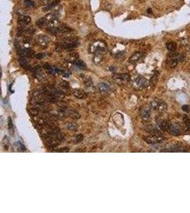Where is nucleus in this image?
<instances>
[{"label":"nucleus","mask_w":190,"mask_h":213,"mask_svg":"<svg viewBox=\"0 0 190 213\" xmlns=\"http://www.w3.org/2000/svg\"><path fill=\"white\" fill-rule=\"evenodd\" d=\"M50 1H51V0H40L39 1V3L41 4H42V5H47L48 4H49Z\"/></svg>","instance_id":"37"},{"label":"nucleus","mask_w":190,"mask_h":213,"mask_svg":"<svg viewBox=\"0 0 190 213\" xmlns=\"http://www.w3.org/2000/svg\"><path fill=\"white\" fill-rule=\"evenodd\" d=\"M81 77H82V80H83V82L85 83V85H86L88 88H93V82L91 77H88V76H86V75H82Z\"/></svg>","instance_id":"18"},{"label":"nucleus","mask_w":190,"mask_h":213,"mask_svg":"<svg viewBox=\"0 0 190 213\" xmlns=\"http://www.w3.org/2000/svg\"><path fill=\"white\" fill-rule=\"evenodd\" d=\"M60 1H61V0H54V1H51V2H50L49 4H48L47 5H46L44 7H43V12H47V11L51 10V9L54 8L56 6L58 5Z\"/></svg>","instance_id":"15"},{"label":"nucleus","mask_w":190,"mask_h":213,"mask_svg":"<svg viewBox=\"0 0 190 213\" xmlns=\"http://www.w3.org/2000/svg\"><path fill=\"white\" fill-rule=\"evenodd\" d=\"M74 95L75 97H77V98H78V99H85L87 97H88L87 93H85V92L83 91V90H75L74 91Z\"/></svg>","instance_id":"14"},{"label":"nucleus","mask_w":190,"mask_h":213,"mask_svg":"<svg viewBox=\"0 0 190 213\" xmlns=\"http://www.w3.org/2000/svg\"><path fill=\"white\" fill-rule=\"evenodd\" d=\"M168 132H169L171 134L174 135V136H177V135L180 134V128H179L177 126L174 125V124H169V131H168Z\"/></svg>","instance_id":"12"},{"label":"nucleus","mask_w":190,"mask_h":213,"mask_svg":"<svg viewBox=\"0 0 190 213\" xmlns=\"http://www.w3.org/2000/svg\"><path fill=\"white\" fill-rule=\"evenodd\" d=\"M74 64L76 65V66L78 67V68H81V69H84V68L86 67L85 66V63H83V61H82V60H78L77 61L74 63Z\"/></svg>","instance_id":"32"},{"label":"nucleus","mask_w":190,"mask_h":213,"mask_svg":"<svg viewBox=\"0 0 190 213\" xmlns=\"http://www.w3.org/2000/svg\"><path fill=\"white\" fill-rule=\"evenodd\" d=\"M78 58H79L78 53H77L76 52H71L68 55V56L66 58V60L67 61H68L69 63H75L78 60Z\"/></svg>","instance_id":"11"},{"label":"nucleus","mask_w":190,"mask_h":213,"mask_svg":"<svg viewBox=\"0 0 190 213\" xmlns=\"http://www.w3.org/2000/svg\"><path fill=\"white\" fill-rule=\"evenodd\" d=\"M166 47L171 52H174L177 49V44L174 42H169L166 44Z\"/></svg>","instance_id":"22"},{"label":"nucleus","mask_w":190,"mask_h":213,"mask_svg":"<svg viewBox=\"0 0 190 213\" xmlns=\"http://www.w3.org/2000/svg\"><path fill=\"white\" fill-rule=\"evenodd\" d=\"M167 104L164 102V101L160 99L158 107H157V110H159L160 112H165L167 110Z\"/></svg>","instance_id":"23"},{"label":"nucleus","mask_w":190,"mask_h":213,"mask_svg":"<svg viewBox=\"0 0 190 213\" xmlns=\"http://www.w3.org/2000/svg\"><path fill=\"white\" fill-rule=\"evenodd\" d=\"M66 116H69V117L75 119H78L81 118L80 113L74 110H67V109H66Z\"/></svg>","instance_id":"9"},{"label":"nucleus","mask_w":190,"mask_h":213,"mask_svg":"<svg viewBox=\"0 0 190 213\" xmlns=\"http://www.w3.org/2000/svg\"><path fill=\"white\" fill-rule=\"evenodd\" d=\"M143 55H144V53H143L142 52H141V51H138V52H135V53L133 54V55H132L130 57V58H129V61L130 62V63H136V62L139 61L142 58Z\"/></svg>","instance_id":"7"},{"label":"nucleus","mask_w":190,"mask_h":213,"mask_svg":"<svg viewBox=\"0 0 190 213\" xmlns=\"http://www.w3.org/2000/svg\"><path fill=\"white\" fill-rule=\"evenodd\" d=\"M168 58L171 59V60H173L174 61L177 62L178 63L184 62L186 60V57H185L184 55L175 52L171 53L168 55Z\"/></svg>","instance_id":"3"},{"label":"nucleus","mask_w":190,"mask_h":213,"mask_svg":"<svg viewBox=\"0 0 190 213\" xmlns=\"http://www.w3.org/2000/svg\"><path fill=\"white\" fill-rule=\"evenodd\" d=\"M31 17L27 16H21L19 19V23L21 26H26L31 22Z\"/></svg>","instance_id":"19"},{"label":"nucleus","mask_w":190,"mask_h":213,"mask_svg":"<svg viewBox=\"0 0 190 213\" xmlns=\"http://www.w3.org/2000/svg\"><path fill=\"white\" fill-rule=\"evenodd\" d=\"M118 79L124 82H128L130 80V76L127 73H123L118 76Z\"/></svg>","instance_id":"26"},{"label":"nucleus","mask_w":190,"mask_h":213,"mask_svg":"<svg viewBox=\"0 0 190 213\" xmlns=\"http://www.w3.org/2000/svg\"><path fill=\"white\" fill-rule=\"evenodd\" d=\"M89 51L95 55H103L106 53V44L102 41H96L91 43L89 46Z\"/></svg>","instance_id":"1"},{"label":"nucleus","mask_w":190,"mask_h":213,"mask_svg":"<svg viewBox=\"0 0 190 213\" xmlns=\"http://www.w3.org/2000/svg\"><path fill=\"white\" fill-rule=\"evenodd\" d=\"M98 88L101 93H107L110 90V85L105 82H100L98 85Z\"/></svg>","instance_id":"10"},{"label":"nucleus","mask_w":190,"mask_h":213,"mask_svg":"<svg viewBox=\"0 0 190 213\" xmlns=\"http://www.w3.org/2000/svg\"><path fill=\"white\" fill-rule=\"evenodd\" d=\"M159 124V127H160V129L163 131H169V123H168L167 122L164 120H160L157 121Z\"/></svg>","instance_id":"16"},{"label":"nucleus","mask_w":190,"mask_h":213,"mask_svg":"<svg viewBox=\"0 0 190 213\" xmlns=\"http://www.w3.org/2000/svg\"><path fill=\"white\" fill-rule=\"evenodd\" d=\"M141 118L144 121H148L150 119V109L149 107L144 106L140 110Z\"/></svg>","instance_id":"4"},{"label":"nucleus","mask_w":190,"mask_h":213,"mask_svg":"<svg viewBox=\"0 0 190 213\" xmlns=\"http://www.w3.org/2000/svg\"><path fill=\"white\" fill-rule=\"evenodd\" d=\"M73 29L67 26H59L57 27V34H69L73 32Z\"/></svg>","instance_id":"17"},{"label":"nucleus","mask_w":190,"mask_h":213,"mask_svg":"<svg viewBox=\"0 0 190 213\" xmlns=\"http://www.w3.org/2000/svg\"><path fill=\"white\" fill-rule=\"evenodd\" d=\"M56 152H62V153H67V152L69 151V149L67 147L65 148H62V149H57V150L55 151Z\"/></svg>","instance_id":"34"},{"label":"nucleus","mask_w":190,"mask_h":213,"mask_svg":"<svg viewBox=\"0 0 190 213\" xmlns=\"http://www.w3.org/2000/svg\"><path fill=\"white\" fill-rule=\"evenodd\" d=\"M46 55L45 53H38V54H36L35 58H36L37 59H42L44 57H46Z\"/></svg>","instance_id":"35"},{"label":"nucleus","mask_w":190,"mask_h":213,"mask_svg":"<svg viewBox=\"0 0 190 213\" xmlns=\"http://www.w3.org/2000/svg\"><path fill=\"white\" fill-rule=\"evenodd\" d=\"M36 41L40 46L43 48L47 47L49 43V39L46 35H40L37 37Z\"/></svg>","instance_id":"5"},{"label":"nucleus","mask_w":190,"mask_h":213,"mask_svg":"<svg viewBox=\"0 0 190 213\" xmlns=\"http://www.w3.org/2000/svg\"><path fill=\"white\" fill-rule=\"evenodd\" d=\"M23 43H24L25 48H30L32 45H34V40L31 37L27 36L24 38V39L23 40Z\"/></svg>","instance_id":"21"},{"label":"nucleus","mask_w":190,"mask_h":213,"mask_svg":"<svg viewBox=\"0 0 190 213\" xmlns=\"http://www.w3.org/2000/svg\"><path fill=\"white\" fill-rule=\"evenodd\" d=\"M19 62H20V65H21L23 68H24L25 69H31L30 65L29 64L27 60L25 59V58H21Z\"/></svg>","instance_id":"25"},{"label":"nucleus","mask_w":190,"mask_h":213,"mask_svg":"<svg viewBox=\"0 0 190 213\" xmlns=\"http://www.w3.org/2000/svg\"><path fill=\"white\" fill-rule=\"evenodd\" d=\"M60 87L61 88L62 91H67V90H69V83L67 81L63 80V81L61 82L60 83Z\"/></svg>","instance_id":"27"},{"label":"nucleus","mask_w":190,"mask_h":213,"mask_svg":"<svg viewBox=\"0 0 190 213\" xmlns=\"http://www.w3.org/2000/svg\"><path fill=\"white\" fill-rule=\"evenodd\" d=\"M135 85H136L138 88H144L148 85L149 82H148V80H147L146 78H145L144 77H141V76H140V77H138V78L135 80Z\"/></svg>","instance_id":"6"},{"label":"nucleus","mask_w":190,"mask_h":213,"mask_svg":"<svg viewBox=\"0 0 190 213\" xmlns=\"http://www.w3.org/2000/svg\"><path fill=\"white\" fill-rule=\"evenodd\" d=\"M184 123L186 124V126L187 127V128H190V120L187 116H185L184 118Z\"/></svg>","instance_id":"36"},{"label":"nucleus","mask_w":190,"mask_h":213,"mask_svg":"<svg viewBox=\"0 0 190 213\" xmlns=\"http://www.w3.org/2000/svg\"><path fill=\"white\" fill-rule=\"evenodd\" d=\"M78 38L76 36H65L61 39L59 44H66V43H71L77 42Z\"/></svg>","instance_id":"8"},{"label":"nucleus","mask_w":190,"mask_h":213,"mask_svg":"<svg viewBox=\"0 0 190 213\" xmlns=\"http://www.w3.org/2000/svg\"><path fill=\"white\" fill-rule=\"evenodd\" d=\"M8 127H9V132H10L11 134H13L14 126H13V123H12V119H11V117H9V119H8Z\"/></svg>","instance_id":"30"},{"label":"nucleus","mask_w":190,"mask_h":213,"mask_svg":"<svg viewBox=\"0 0 190 213\" xmlns=\"http://www.w3.org/2000/svg\"><path fill=\"white\" fill-rule=\"evenodd\" d=\"M145 129L147 132L150 133L151 134L160 135V134H161V131H160L158 129L152 125H148L147 127H145Z\"/></svg>","instance_id":"13"},{"label":"nucleus","mask_w":190,"mask_h":213,"mask_svg":"<svg viewBox=\"0 0 190 213\" xmlns=\"http://www.w3.org/2000/svg\"><path fill=\"white\" fill-rule=\"evenodd\" d=\"M36 25L39 26V27H41V28H43V27H45V26H48V21H47V20H46V16L39 18V19L36 21Z\"/></svg>","instance_id":"20"},{"label":"nucleus","mask_w":190,"mask_h":213,"mask_svg":"<svg viewBox=\"0 0 190 213\" xmlns=\"http://www.w3.org/2000/svg\"><path fill=\"white\" fill-rule=\"evenodd\" d=\"M143 139L145 140V142L149 144H156L161 143L165 140V138L163 136H161L160 135H149V136H146L143 137Z\"/></svg>","instance_id":"2"},{"label":"nucleus","mask_w":190,"mask_h":213,"mask_svg":"<svg viewBox=\"0 0 190 213\" xmlns=\"http://www.w3.org/2000/svg\"><path fill=\"white\" fill-rule=\"evenodd\" d=\"M75 140H76V143H80L83 140V135L78 134L75 137Z\"/></svg>","instance_id":"33"},{"label":"nucleus","mask_w":190,"mask_h":213,"mask_svg":"<svg viewBox=\"0 0 190 213\" xmlns=\"http://www.w3.org/2000/svg\"><path fill=\"white\" fill-rule=\"evenodd\" d=\"M29 114H30V116L33 118H35V117H36V116H39V114H40L39 110H38L36 108H35V107H34V108L29 110Z\"/></svg>","instance_id":"24"},{"label":"nucleus","mask_w":190,"mask_h":213,"mask_svg":"<svg viewBox=\"0 0 190 213\" xmlns=\"http://www.w3.org/2000/svg\"><path fill=\"white\" fill-rule=\"evenodd\" d=\"M158 74H154L151 77L150 80H149V84H150V85H152V86H153V85H155V84L157 83V80H158Z\"/></svg>","instance_id":"29"},{"label":"nucleus","mask_w":190,"mask_h":213,"mask_svg":"<svg viewBox=\"0 0 190 213\" xmlns=\"http://www.w3.org/2000/svg\"><path fill=\"white\" fill-rule=\"evenodd\" d=\"M66 127L68 129L71 130V131H76L78 129V125L74 122H68L66 124Z\"/></svg>","instance_id":"28"},{"label":"nucleus","mask_w":190,"mask_h":213,"mask_svg":"<svg viewBox=\"0 0 190 213\" xmlns=\"http://www.w3.org/2000/svg\"><path fill=\"white\" fill-rule=\"evenodd\" d=\"M182 110L187 112H189L190 110V107H189V105H183V106H182Z\"/></svg>","instance_id":"38"},{"label":"nucleus","mask_w":190,"mask_h":213,"mask_svg":"<svg viewBox=\"0 0 190 213\" xmlns=\"http://www.w3.org/2000/svg\"><path fill=\"white\" fill-rule=\"evenodd\" d=\"M24 2L25 6H26L27 7H29V8L35 7V3L33 1H32V0H24Z\"/></svg>","instance_id":"31"}]
</instances>
